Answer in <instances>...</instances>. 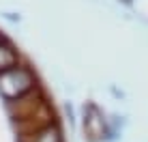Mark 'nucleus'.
Masks as SVG:
<instances>
[{
  "label": "nucleus",
  "instance_id": "nucleus-3",
  "mask_svg": "<svg viewBox=\"0 0 148 142\" xmlns=\"http://www.w3.org/2000/svg\"><path fill=\"white\" fill-rule=\"evenodd\" d=\"M15 54L11 52L9 48H4V45H0V73L2 71H9V69H13L15 67Z\"/></svg>",
  "mask_w": 148,
  "mask_h": 142
},
{
  "label": "nucleus",
  "instance_id": "nucleus-2",
  "mask_svg": "<svg viewBox=\"0 0 148 142\" xmlns=\"http://www.w3.org/2000/svg\"><path fill=\"white\" fill-rule=\"evenodd\" d=\"M30 142H60V134L56 127H43L41 131L32 134Z\"/></svg>",
  "mask_w": 148,
  "mask_h": 142
},
{
  "label": "nucleus",
  "instance_id": "nucleus-1",
  "mask_svg": "<svg viewBox=\"0 0 148 142\" xmlns=\"http://www.w3.org/2000/svg\"><path fill=\"white\" fill-rule=\"evenodd\" d=\"M30 88H32V75L26 69L13 67V69L0 73V93L4 97H9V99L19 97V95H24Z\"/></svg>",
  "mask_w": 148,
  "mask_h": 142
}]
</instances>
